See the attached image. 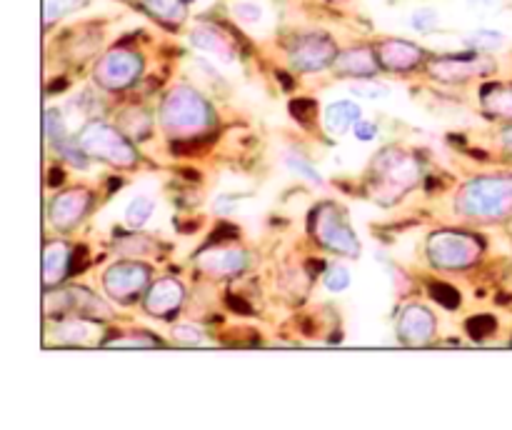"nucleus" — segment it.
<instances>
[{
    "mask_svg": "<svg viewBox=\"0 0 512 430\" xmlns=\"http://www.w3.org/2000/svg\"><path fill=\"white\" fill-rule=\"evenodd\" d=\"M420 178H423V165L418 155L390 145L380 150L370 163L368 193L375 203L393 205L405 193H410L420 183Z\"/></svg>",
    "mask_w": 512,
    "mask_h": 430,
    "instance_id": "obj_1",
    "label": "nucleus"
},
{
    "mask_svg": "<svg viewBox=\"0 0 512 430\" xmlns=\"http://www.w3.org/2000/svg\"><path fill=\"white\" fill-rule=\"evenodd\" d=\"M158 118L165 133L178 140L200 138L215 125V113L208 100L188 85H178L165 95Z\"/></svg>",
    "mask_w": 512,
    "mask_h": 430,
    "instance_id": "obj_2",
    "label": "nucleus"
},
{
    "mask_svg": "<svg viewBox=\"0 0 512 430\" xmlns=\"http://www.w3.org/2000/svg\"><path fill=\"white\" fill-rule=\"evenodd\" d=\"M455 210L465 218L500 223L512 218V175H483L460 188Z\"/></svg>",
    "mask_w": 512,
    "mask_h": 430,
    "instance_id": "obj_3",
    "label": "nucleus"
},
{
    "mask_svg": "<svg viewBox=\"0 0 512 430\" xmlns=\"http://www.w3.org/2000/svg\"><path fill=\"white\" fill-rule=\"evenodd\" d=\"M483 250L485 243L480 235L468 233V230H435L425 243L430 265L438 270H450V273L473 268L483 258Z\"/></svg>",
    "mask_w": 512,
    "mask_h": 430,
    "instance_id": "obj_4",
    "label": "nucleus"
},
{
    "mask_svg": "<svg viewBox=\"0 0 512 430\" xmlns=\"http://www.w3.org/2000/svg\"><path fill=\"white\" fill-rule=\"evenodd\" d=\"M308 230L315 243L323 245L330 253L345 255V258H358L360 255L358 235L353 233V225H350L345 208H340L338 203L325 200V203L315 205L310 210Z\"/></svg>",
    "mask_w": 512,
    "mask_h": 430,
    "instance_id": "obj_5",
    "label": "nucleus"
},
{
    "mask_svg": "<svg viewBox=\"0 0 512 430\" xmlns=\"http://www.w3.org/2000/svg\"><path fill=\"white\" fill-rule=\"evenodd\" d=\"M78 143L85 153L95 160L115 165V168H135L138 165V150L130 143L128 135L115 125L103 120H88L78 135Z\"/></svg>",
    "mask_w": 512,
    "mask_h": 430,
    "instance_id": "obj_6",
    "label": "nucleus"
},
{
    "mask_svg": "<svg viewBox=\"0 0 512 430\" xmlns=\"http://www.w3.org/2000/svg\"><path fill=\"white\" fill-rule=\"evenodd\" d=\"M45 315L53 318V315H65V313H73V315H83V318H93V320H108L110 308L88 288H48L45 290Z\"/></svg>",
    "mask_w": 512,
    "mask_h": 430,
    "instance_id": "obj_7",
    "label": "nucleus"
},
{
    "mask_svg": "<svg viewBox=\"0 0 512 430\" xmlns=\"http://www.w3.org/2000/svg\"><path fill=\"white\" fill-rule=\"evenodd\" d=\"M140 73H143V55L133 53V50L115 48L98 60L93 78L100 88L115 93V90L130 88L140 78Z\"/></svg>",
    "mask_w": 512,
    "mask_h": 430,
    "instance_id": "obj_8",
    "label": "nucleus"
},
{
    "mask_svg": "<svg viewBox=\"0 0 512 430\" xmlns=\"http://www.w3.org/2000/svg\"><path fill=\"white\" fill-rule=\"evenodd\" d=\"M153 278V270L145 263H135V260H123L108 268L103 275V288L118 303H135L140 295L148 293Z\"/></svg>",
    "mask_w": 512,
    "mask_h": 430,
    "instance_id": "obj_9",
    "label": "nucleus"
},
{
    "mask_svg": "<svg viewBox=\"0 0 512 430\" xmlns=\"http://www.w3.org/2000/svg\"><path fill=\"white\" fill-rule=\"evenodd\" d=\"M290 65L300 73H318V70L330 68L338 58V48L333 40L323 33H305L290 43L288 48Z\"/></svg>",
    "mask_w": 512,
    "mask_h": 430,
    "instance_id": "obj_10",
    "label": "nucleus"
},
{
    "mask_svg": "<svg viewBox=\"0 0 512 430\" xmlns=\"http://www.w3.org/2000/svg\"><path fill=\"white\" fill-rule=\"evenodd\" d=\"M430 75L440 83H465L478 75H490L495 70V60L488 58L485 53L475 55H445V58H435L428 63Z\"/></svg>",
    "mask_w": 512,
    "mask_h": 430,
    "instance_id": "obj_11",
    "label": "nucleus"
},
{
    "mask_svg": "<svg viewBox=\"0 0 512 430\" xmlns=\"http://www.w3.org/2000/svg\"><path fill=\"white\" fill-rule=\"evenodd\" d=\"M95 203V195L88 188H70L65 193H58L50 200L48 218L50 223L58 230L68 233L75 225H80L85 220V215L90 213Z\"/></svg>",
    "mask_w": 512,
    "mask_h": 430,
    "instance_id": "obj_12",
    "label": "nucleus"
},
{
    "mask_svg": "<svg viewBox=\"0 0 512 430\" xmlns=\"http://www.w3.org/2000/svg\"><path fill=\"white\" fill-rule=\"evenodd\" d=\"M195 265L203 273L213 275V278H235L248 265V253L238 245H205L198 255H195Z\"/></svg>",
    "mask_w": 512,
    "mask_h": 430,
    "instance_id": "obj_13",
    "label": "nucleus"
},
{
    "mask_svg": "<svg viewBox=\"0 0 512 430\" xmlns=\"http://www.w3.org/2000/svg\"><path fill=\"white\" fill-rule=\"evenodd\" d=\"M398 338L403 345L420 348L428 345L435 335V315L425 305H405L398 315Z\"/></svg>",
    "mask_w": 512,
    "mask_h": 430,
    "instance_id": "obj_14",
    "label": "nucleus"
},
{
    "mask_svg": "<svg viewBox=\"0 0 512 430\" xmlns=\"http://www.w3.org/2000/svg\"><path fill=\"white\" fill-rule=\"evenodd\" d=\"M185 303V285L175 278H160L143 295V308L153 318H173Z\"/></svg>",
    "mask_w": 512,
    "mask_h": 430,
    "instance_id": "obj_15",
    "label": "nucleus"
},
{
    "mask_svg": "<svg viewBox=\"0 0 512 430\" xmlns=\"http://www.w3.org/2000/svg\"><path fill=\"white\" fill-rule=\"evenodd\" d=\"M375 50H378L380 68L390 70V73H410L425 63V50L410 40L390 38L383 40Z\"/></svg>",
    "mask_w": 512,
    "mask_h": 430,
    "instance_id": "obj_16",
    "label": "nucleus"
},
{
    "mask_svg": "<svg viewBox=\"0 0 512 430\" xmlns=\"http://www.w3.org/2000/svg\"><path fill=\"white\" fill-rule=\"evenodd\" d=\"M100 320L83 318V315H75V318H63L48 330V343L58 345H93L103 343V338H98Z\"/></svg>",
    "mask_w": 512,
    "mask_h": 430,
    "instance_id": "obj_17",
    "label": "nucleus"
},
{
    "mask_svg": "<svg viewBox=\"0 0 512 430\" xmlns=\"http://www.w3.org/2000/svg\"><path fill=\"white\" fill-rule=\"evenodd\" d=\"M333 68L338 70V75H345V78H375L380 70L378 50H373L370 45L343 50L335 58Z\"/></svg>",
    "mask_w": 512,
    "mask_h": 430,
    "instance_id": "obj_18",
    "label": "nucleus"
},
{
    "mask_svg": "<svg viewBox=\"0 0 512 430\" xmlns=\"http://www.w3.org/2000/svg\"><path fill=\"white\" fill-rule=\"evenodd\" d=\"M73 268V250L63 240H48L43 248V285L45 290L63 283Z\"/></svg>",
    "mask_w": 512,
    "mask_h": 430,
    "instance_id": "obj_19",
    "label": "nucleus"
},
{
    "mask_svg": "<svg viewBox=\"0 0 512 430\" xmlns=\"http://www.w3.org/2000/svg\"><path fill=\"white\" fill-rule=\"evenodd\" d=\"M363 118V110L353 100H338V103H330L323 113V125L328 130V135L333 138H343L348 130L355 128V123Z\"/></svg>",
    "mask_w": 512,
    "mask_h": 430,
    "instance_id": "obj_20",
    "label": "nucleus"
},
{
    "mask_svg": "<svg viewBox=\"0 0 512 430\" xmlns=\"http://www.w3.org/2000/svg\"><path fill=\"white\" fill-rule=\"evenodd\" d=\"M190 43L198 50H203V53L213 55L220 63H233L235 60L233 43L218 28H213V25H198L193 30V35H190Z\"/></svg>",
    "mask_w": 512,
    "mask_h": 430,
    "instance_id": "obj_21",
    "label": "nucleus"
},
{
    "mask_svg": "<svg viewBox=\"0 0 512 430\" xmlns=\"http://www.w3.org/2000/svg\"><path fill=\"white\" fill-rule=\"evenodd\" d=\"M480 105L495 120L512 123V83H490L480 88Z\"/></svg>",
    "mask_w": 512,
    "mask_h": 430,
    "instance_id": "obj_22",
    "label": "nucleus"
},
{
    "mask_svg": "<svg viewBox=\"0 0 512 430\" xmlns=\"http://www.w3.org/2000/svg\"><path fill=\"white\" fill-rule=\"evenodd\" d=\"M143 8L148 10L153 18H158L160 23L168 25H180L188 18V10H185V0H140Z\"/></svg>",
    "mask_w": 512,
    "mask_h": 430,
    "instance_id": "obj_23",
    "label": "nucleus"
},
{
    "mask_svg": "<svg viewBox=\"0 0 512 430\" xmlns=\"http://www.w3.org/2000/svg\"><path fill=\"white\" fill-rule=\"evenodd\" d=\"M118 123H120L118 128L123 130L128 138H135V140H145L150 135V128H153V120H150V115L145 113L143 108L123 110Z\"/></svg>",
    "mask_w": 512,
    "mask_h": 430,
    "instance_id": "obj_24",
    "label": "nucleus"
},
{
    "mask_svg": "<svg viewBox=\"0 0 512 430\" xmlns=\"http://www.w3.org/2000/svg\"><path fill=\"white\" fill-rule=\"evenodd\" d=\"M103 348H163V340L145 330H135L128 335H115V338H103Z\"/></svg>",
    "mask_w": 512,
    "mask_h": 430,
    "instance_id": "obj_25",
    "label": "nucleus"
},
{
    "mask_svg": "<svg viewBox=\"0 0 512 430\" xmlns=\"http://www.w3.org/2000/svg\"><path fill=\"white\" fill-rule=\"evenodd\" d=\"M115 243H118V253L123 255H148L155 250V240L148 238L140 230L133 233H118L115 235Z\"/></svg>",
    "mask_w": 512,
    "mask_h": 430,
    "instance_id": "obj_26",
    "label": "nucleus"
},
{
    "mask_svg": "<svg viewBox=\"0 0 512 430\" xmlns=\"http://www.w3.org/2000/svg\"><path fill=\"white\" fill-rule=\"evenodd\" d=\"M153 210H155L153 200L145 198V195H138V198L130 200L128 208H125V223H128L130 228L140 230L150 220Z\"/></svg>",
    "mask_w": 512,
    "mask_h": 430,
    "instance_id": "obj_27",
    "label": "nucleus"
},
{
    "mask_svg": "<svg viewBox=\"0 0 512 430\" xmlns=\"http://www.w3.org/2000/svg\"><path fill=\"white\" fill-rule=\"evenodd\" d=\"M503 43H505L503 33L490 28L475 30V33H470L468 38H465V45H468L470 50H475V53H490V50H498Z\"/></svg>",
    "mask_w": 512,
    "mask_h": 430,
    "instance_id": "obj_28",
    "label": "nucleus"
},
{
    "mask_svg": "<svg viewBox=\"0 0 512 430\" xmlns=\"http://www.w3.org/2000/svg\"><path fill=\"white\" fill-rule=\"evenodd\" d=\"M55 150H58V155L63 160H68L70 165H75V168H88V160L90 155L85 153L83 145L78 143V138H63L55 143Z\"/></svg>",
    "mask_w": 512,
    "mask_h": 430,
    "instance_id": "obj_29",
    "label": "nucleus"
},
{
    "mask_svg": "<svg viewBox=\"0 0 512 430\" xmlns=\"http://www.w3.org/2000/svg\"><path fill=\"white\" fill-rule=\"evenodd\" d=\"M43 123H45V140H48L50 145H55L58 140L68 138V128H65V118H63V110L60 108L45 110Z\"/></svg>",
    "mask_w": 512,
    "mask_h": 430,
    "instance_id": "obj_30",
    "label": "nucleus"
},
{
    "mask_svg": "<svg viewBox=\"0 0 512 430\" xmlns=\"http://www.w3.org/2000/svg\"><path fill=\"white\" fill-rule=\"evenodd\" d=\"M350 93L358 95V98L363 100H380V98H388L390 88L373 78H358L353 85H350Z\"/></svg>",
    "mask_w": 512,
    "mask_h": 430,
    "instance_id": "obj_31",
    "label": "nucleus"
},
{
    "mask_svg": "<svg viewBox=\"0 0 512 430\" xmlns=\"http://www.w3.org/2000/svg\"><path fill=\"white\" fill-rule=\"evenodd\" d=\"M173 335H175V343H180V345H205L208 343V335H205V330L195 323L175 325Z\"/></svg>",
    "mask_w": 512,
    "mask_h": 430,
    "instance_id": "obj_32",
    "label": "nucleus"
},
{
    "mask_svg": "<svg viewBox=\"0 0 512 430\" xmlns=\"http://www.w3.org/2000/svg\"><path fill=\"white\" fill-rule=\"evenodd\" d=\"M288 168L293 170L295 175H300V178L310 180V183H315V185L323 183V175H320V170L315 168L310 160H305L303 155H295V153L288 155Z\"/></svg>",
    "mask_w": 512,
    "mask_h": 430,
    "instance_id": "obj_33",
    "label": "nucleus"
},
{
    "mask_svg": "<svg viewBox=\"0 0 512 430\" xmlns=\"http://www.w3.org/2000/svg\"><path fill=\"white\" fill-rule=\"evenodd\" d=\"M465 330H468L473 340H485L488 335H493L498 330V323H495L493 315H475V318H470L465 323Z\"/></svg>",
    "mask_w": 512,
    "mask_h": 430,
    "instance_id": "obj_34",
    "label": "nucleus"
},
{
    "mask_svg": "<svg viewBox=\"0 0 512 430\" xmlns=\"http://www.w3.org/2000/svg\"><path fill=\"white\" fill-rule=\"evenodd\" d=\"M323 283L330 293H343V290L350 288V270L345 265H330Z\"/></svg>",
    "mask_w": 512,
    "mask_h": 430,
    "instance_id": "obj_35",
    "label": "nucleus"
},
{
    "mask_svg": "<svg viewBox=\"0 0 512 430\" xmlns=\"http://www.w3.org/2000/svg\"><path fill=\"white\" fill-rule=\"evenodd\" d=\"M410 25H413V30H418V33H433L440 25V15L435 13L433 8H420L410 15Z\"/></svg>",
    "mask_w": 512,
    "mask_h": 430,
    "instance_id": "obj_36",
    "label": "nucleus"
},
{
    "mask_svg": "<svg viewBox=\"0 0 512 430\" xmlns=\"http://www.w3.org/2000/svg\"><path fill=\"white\" fill-rule=\"evenodd\" d=\"M83 5V0H45V25H53L65 13Z\"/></svg>",
    "mask_w": 512,
    "mask_h": 430,
    "instance_id": "obj_37",
    "label": "nucleus"
},
{
    "mask_svg": "<svg viewBox=\"0 0 512 430\" xmlns=\"http://www.w3.org/2000/svg\"><path fill=\"white\" fill-rule=\"evenodd\" d=\"M233 13L240 23L248 25L258 23L263 18V8H260V3H253V0H238V3H233Z\"/></svg>",
    "mask_w": 512,
    "mask_h": 430,
    "instance_id": "obj_38",
    "label": "nucleus"
},
{
    "mask_svg": "<svg viewBox=\"0 0 512 430\" xmlns=\"http://www.w3.org/2000/svg\"><path fill=\"white\" fill-rule=\"evenodd\" d=\"M430 293H433V298L438 300V303L443 305V308L455 310L460 305V293L455 288H450V285L433 283V285H430Z\"/></svg>",
    "mask_w": 512,
    "mask_h": 430,
    "instance_id": "obj_39",
    "label": "nucleus"
},
{
    "mask_svg": "<svg viewBox=\"0 0 512 430\" xmlns=\"http://www.w3.org/2000/svg\"><path fill=\"white\" fill-rule=\"evenodd\" d=\"M290 110H293V115L303 125H310L315 118H318V105H315L313 100H308V98L293 100V103H290Z\"/></svg>",
    "mask_w": 512,
    "mask_h": 430,
    "instance_id": "obj_40",
    "label": "nucleus"
},
{
    "mask_svg": "<svg viewBox=\"0 0 512 430\" xmlns=\"http://www.w3.org/2000/svg\"><path fill=\"white\" fill-rule=\"evenodd\" d=\"M470 10L478 15H483V18H488V15H495L503 10V3L500 0H470Z\"/></svg>",
    "mask_w": 512,
    "mask_h": 430,
    "instance_id": "obj_41",
    "label": "nucleus"
},
{
    "mask_svg": "<svg viewBox=\"0 0 512 430\" xmlns=\"http://www.w3.org/2000/svg\"><path fill=\"white\" fill-rule=\"evenodd\" d=\"M353 133H355V138L358 140H373L375 135H378V125L373 123V120H363L360 118L358 123H355V128H353Z\"/></svg>",
    "mask_w": 512,
    "mask_h": 430,
    "instance_id": "obj_42",
    "label": "nucleus"
},
{
    "mask_svg": "<svg viewBox=\"0 0 512 430\" xmlns=\"http://www.w3.org/2000/svg\"><path fill=\"white\" fill-rule=\"evenodd\" d=\"M500 143H503V150L508 158H512V125L503 130V135H500Z\"/></svg>",
    "mask_w": 512,
    "mask_h": 430,
    "instance_id": "obj_43",
    "label": "nucleus"
},
{
    "mask_svg": "<svg viewBox=\"0 0 512 430\" xmlns=\"http://www.w3.org/2000/svg\"><path fill=\"white\" fill-rule=\"evenodd\" d=\"M228 305H233L235 313H253V310H250V305L245 303V300H238L235 295H228Z\"/></svg>",
    "mask_w": 512,
    "mask_h": 430,
    "instance_id": "obj_44",
    "label": "nucleus"
},
{
    "mask_svg": "<svg viewBox=\"0 0 512 430\" xmlns=\"http://www.w3.org/2000/svg\"><path fill=\"white\" fill-rule=\"evenodd\" d=\"M60 180H63V173H58V168H53V175H50V185L60 183Z\"/></svg>",
    "mask_w": 512,
    "mask_h": 430,
    "instance_id": "obj_45",
    "label": "nucleus"
},
{
    "mask_svg": "<svg viewBox=\"0 0 512 430\" xmlns=\"http://www.w3.org/2000/svg\"><path fill=\"white\" fill-rule=\"evenodd\" d=\"M185 3H193V0H185Z\"/></svg>",
    "mask_w": 512,
    "mask_h": 430,
    "instance_id": "obj_46",
    "label": "nucleus"
}]
</instances>
